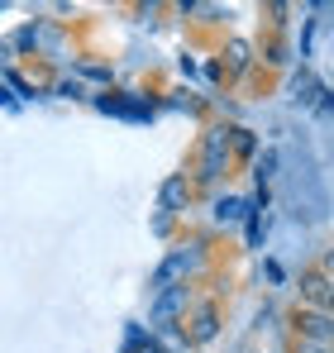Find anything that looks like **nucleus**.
I'll return each instance as SVG.
<instances>
[{"mask_svg": "<svg viewBox=\"0 0 334 353\" xmlns=\"http://www.w3.org/2000/svg\"><path fill=\"white\" fill-rule=\"evenodd\" d=\"M224 168H229V129H224V124H215V129H206V139H201L196 181H201V186H215Z\"/></svg>", "mask_w": 334, "mask_h": 353, "instance_id": "1", "label": "nucleus"}, {"mask_svg": "<svg viewBox=\"0 0 334 353\" xmlns=\"http://www.w3.org/2000/svg\"><path fill=\"white\" fill-rule=\"evenodd\" d=\"M186 310H191V287H186V282H177V287H167V292L153 296L148 320H153V330H163V325H181V320H186Z\"/></svg>", "mask_w": 334, "mask_h": 353, "instance_id": "2", "label": "nucleus"}, {"mask_svg": "<svg viewBox=\"0 0 334 353\" xmlns=\"http://www.w3.org/2000/svg\"><path fill=\"white\" fill-rule=\"evenodd\" d=\"M196 248L201 243H181V248H172L163 263H158V272H153V292H167V287H177V282H186L191 277V268H196Z\"/></svg>", "mask_w": 334, "mask_h": 353, "instance_id": "3", "label": "nucleus"}, {"mask_svg": "<svg viewBox=\"0 0 334 353\" xmlns=\"http://www.w3.org/2000/svg\"><path fill=\"white\" fill-rule=\"evenodd\" d=\"M291 325H296V344H320V349H330V334H334L330 310H311V305H301V310L291 315Z\"/></svg>", "mask_w": 334, "mask_h": 353, "instance_id": "4", "label": "nucleus"}, {"mask_svg": "<svg viewBox=\"0 0 334 353\" xmlns=\"http://www.w3.org/2000/svg\"><path fill=\"white\" fill-rule=\"evenodd\" d=\"M181 330H186V339H191V349H201V344H210L215 334H220V305L215 301H201L186 320H181Z\"/></svg>", "mask_w": 334, "mask_h": 353, "instance_id": "5", "label": "nucleus"}, {"mask_svg": "<svg viewBox=\"0 0 334 353\" xmlns=\"http://www.w3.org/2000/svg\"><path fill=\"white\" fill-rule=\"evenodd\" d=\"M301 305H311V310H330V272H325V263L301 272Z\"/></svg>", "mask_w": 334, "mask_h": 353, "instance_id": "6", "label": "nucleus"}, {"mask_svg": "<svg viewBox=\"0 0 334 353\" xmlns=\"http://www.w3.org/2000/svg\"><path fill=\"white\" fill-rule=\"evenodd\" d=\"M158 201H163V215H177V210H186L191 205V181H186V172H172L158 186Z\"/></svg>", "mask_w": 334, "mask_h": 353, "instance_id": "7", "label": "nucleus"}, {"mask_svg": "<svg viewBox=\"0 0 334 353\" xmlns=\"http://www.w3.org/2000/svg\"><path fill=\"white\" fill-rule=\"evenodd\" d=\"M220 58H224V72H229V77H244V72L253 67V43H248V39H229Z\"/></svg>", "mask_w": 334, "mask_h": 353, "instance_id": "8", "label": "nucleus"}, {"mask_svg": "<svg viewBox=\"0 0 334 353\" xmlns=\"http://www.w3.org/2000/svg\"><path fill=\"white\" fill-rule=\"evenodd\" d=\"M148 334H153L158 353H191V339H186L181 325H163V330H148Z\"/></svg>", "mask_w": 334, "mask_h": 353, "instance_id": "9", "label": "nucleus"}, {"mask_svg": "<svg viewBox=\"0 0 334 353\" xmlns=\"http://www.w3.org/2000/svg\"><path fill=\"white\" fill-rule=\"evenodd\" d=\"M244 215H248V201H239V196H220L215 201V220L220 225H239Z\"/></svg>", "mask_w": 334, "mask_h": 353, "instance_id": "10", "label": "nucleus"}, {"mask_svg": "<svg viewBox=\"0 0 334 353\" xmlns=\"http://www.w3.org/2000/svg\"><path fill=\"white\" fill-rule=\"evenodd\" d=\"M229 153H258V139H253V129H229Z\"/></svg>", "mask_w": 334, "mask_h": 353, "instance_id": "11", "label": "nucleus"}, {"mask_svg": "<svg viewBox=\"0 0 334 353\" xmlns=\"http://www.w3.org/2000/svg\"><path fill=\"white\" fill-rule=\"evenodd\" d=\"M253 176H258V181L268 186V181L277 176V153H263V158H258V168H253Z\"/></svg>", "mask_w": 334, "mask_h": 353, "instance_id": "12", "label": "nucleus"}, {"mask_svg": "<svg viewBox=\"0 0 334 353\" xmlns=\"http://www.w3.org/2000/svg\"><path fill=\"white\" fill-rule=\"evenodd\" d=\"M81 77H96V81H110V67H96V62H81Z\"/></svg>", "mask_w": 334, "mask_h": 353, "instance_id": "13", "label": "nucleus"}, {"mask_svg": "<svg viewBox=\"0 0 334 353\" xmlns=\"http://www.w3.org/2000/svg\"><path fill=\"white\" fill-rule=\"evenodd\" d=\"M57 96H67V101L81 96V81H57Z\"/></svg>", "mask_w": 334, "mask_h": 353, "instance_id": "14", "label": "nucleus"}, {"mask_svg": "<svg viewBox=\"0 0 334 353\" xmlns=\"http://www.w3.org/2000/svg\"><path fill=\"white\" fill-rule=\"evenodd\" d=\"M291 353H330V349H320V344H296Z\"/></svg>", "mask_w": 334, "mask_h": 353, "instance_id": "15", "label": "nucleus"}, {"mask_svg": "<svg viewBox=\"0 0 334 353\" xmlns=\"http://www.w3.org/2000/svg\"><path fill=\"white\" fill-rule=\"evenodd\" d=\"M134 353H158V344H153V334H148V339H144V344H139Z\"/></svg>", "mask_w": 334, "mask_h": 353, "instance_id": "16", "label": "nucleus"}]
</instances>
